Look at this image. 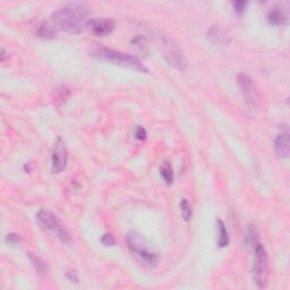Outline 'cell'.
Returning <instances> with one entry per match:
<instances>
[{"label":"cell","mask_w":290,"mask_h":290,"mask_svg":"<svg viewBox=\"0 0 290 290\" xmlns=\"http://www.w3.org/2000/svg\"><path fill=\"white\" fill-rule=\"evenodd\" d=\"M126 243L129 251L146 267H155L160 262V253L148 239L137 231H129L126 235Z\"/></svg>","instance_id":"3957f363"},{"label":"cell","mask_w":290,"mask_h":290,"mask_svg":"<svg viewBox=\"0 0 290 290\" xmlns=\"http://www.w3.org/2000/svg\"><path fill=\"white\" fill-rule=\"evenodd\" d=\"M282 131L274 140V150L279 158H287L290 153L289 131L287 126H282Z\"/></svg>","instance_id":"9c48e42d"},{"label":"cell","mask_w":290,"mask_h":290,"mask_svg":"<svg viewBox=\"0 0 290 290\" xmlns=\"http://www.w3.org/2000/svg\"><path fill=\"white\" fill-rule=\"evenodd\" d=\"M28 257L31 262V264L33 265V267L35 269V271L38 272L40 275H47L48 273V265L46 264V262H44L41 257L38 256L37 254L34 253H28Z\"/></svg>","instance_id":"5bb4252c"},{"label":"cell","mask_w":290,"mask_h":290,"mask_svg":"<svg viewBox=\"0 0 290 290\" xmlns=\"http://www.w3.org/2000/svg\"><path fill=\"white\" fill-rule=\"evenodd\" d=\"M161 52L162 56L166 58V60L171 66L179 70H185L187 68V59L181 51V49L178 47V44L166 35L161 37Z\"/></svg>","instance_id":"8992f818"},{"label":"cell","mask_w":290,"mask_h":290,"mask_svg":"<svg viewBox=\"0 0 290 290\" xmlns=\"http://www.w3.org/2000/svg\"><path fill=\"white\" fill-rule=\"evenodd\" d=\"M237 81L239 90L242 92L248 108L251 110H256L258 108V100H260V98H258V92L253 79L248 75L242 73L238 75Z\"/></svg>","instance_id":"52a82bcc"},{"label":"cell","mask_w":290,"mask_h":290,"mask_svg":"<svg viewBox=\"0 0 290 290\" xmlns=\"http://www.w3.org/2000/svg\"><path fill=\"white\" fill-rule=\"evenodd\" d=\"M146 131L144 128H143L142 126H137L136 129H135V137L137 138V140H140V141H144L146 140Z\"/></svg>","instance_id":"ffe728a7"},{"label":"cell","mask_w":290,"mask_h":290,"mask_svg":"<svg viewBox=\"0 0 290 290\" xmlns=\"http://www.w3.org/2000/svg\"><path fill=\"white\" fill-rule=\"evenodd\" d=\"M289 21V12L283 6L276 5L267 13V22L272 25H284Z\"/></svg>","instance_id":"8fae6325"},{"label":"cell","mask_w":290,"mask_h":290,"mask_svg":"<svg viewBox=\"0 0 290 290\" xmlns=\"http://www.w3.org/2000/svg\"><path fill=\"white\" fill-rule=\"evenodd\" d=\"M88 8L83 3H69L52 13L56 28L68 33H81L88 25Z\"/></svg>","instance_id":"6da1fadb"},{"label":"cell","mask_w":290,"mask_h":290,"mask_svg":"<svg viewBox=\"0 0 290 290\" xmlns=\"http://www.w3.org/2000/svg\"><path fill=\"white\" fill-rule=\"evenodd\" d=\"M217 242L219 247H226L227 245L229 244V236H228V231H227L226 225L224 224L222 220H217Z\"/></svg>","instance_id":"9a60e30c"},{"label":"cell","mask_w":290,"mask_h":290,"mask_svg":"<svg viewBox=\"0 0 290 290\" xmlns=\"http://www.w3.org/2000/svg\"><path fill=\"white\" fill-rule=\"evenodd\" d=\"M247 243L251 246L254 255L253 260V276L258 288H265L269 278V260L267 254L258 238V233L255 226H249Z\"/></svg>","instance_id":"7a4b0ae2"},{"label":"cell","mask_w":290,"mask_h":290,"mask_svg":"<svg viewBox=\"0 0 290 290\" xmlns=\"http://www.w3.org/2000/svg\"><path fill=\"white\" fill-rule=\"evenodd\" d=\"M66 278L68 279L69 281H71V282H78V275H77V273H76V271H68L66 273Z\"/></svg>","instance_id":"7402d4cb"},{"label":"cell","mask_w":290,"mask_h":290,"mask_svg":"<svg viewBox=\"0 0 290 290\" xmlns=\"http://www.w3.org/2000/svg\"><path fill=\"white\" fill-rule=\"evenodd\" d=\"M247 2H243V0H238V2H234L233 3V6H234V10L235 12L237 13L238 15H243L245 11H246V7H247Z\"/></svg>","instance_id":"ac0fdd59"},{"label":"cell","mask_w":290,"mask_h":290,"mask_svg":"<svg viewBox=\"0 0 290 290\" xmlns=\"http://www.w3.org/2000/svg\"><path fill=\"white\" fill-rule=\"evenodd\" d=\"M208 39L214 44H228L230 42V37L226 33V31L220 29L219 26H212L208 31Z\"/></svg>","instance_id":"7c38bea8"},{"label":"cell","mask_w":290,"mask_h":290,"mask_svg":"<svg viewBox=\"0 0 290 290\" xmlns=\"http://www.w3.org/2000/svg\"><path fill=\"white\" fill-rule=\"evenodd\" d=\"M6 56H7V52H6L5 49L3 48V49H2V61H5Z\"/></svg>","instance_id":"603a6c76"},{"label":"cell","mask_w":290,"mask_h":290,"mask_svg":"<svg viewBox=\"0 0 290 290\" xmlns=\"http://www.w3.org/2000/svg\"><path fill=\"white\" fill-rule=\"evenodd\" d=\"M37 221L39 226L41 227L44 231L55 236V237L61 240L62 243H71V237L68 230L65 228L60 220L58 219L52 212L47 211V210H41V211H39V213L37 214Z\"/></svg>","instance_id":"5b68a950"},{"label":"cell","mask_w":290,"mask_h":290,"mask_svg":"<svg viewBox=\"0 0 290 290\" xmlns=\"http://www.w3.org/2000/svg\"><path fill=\"white\" fill-rule=\"evenodd\" d=\"M67 159H68V154H67V149L65 146V143L60 137H58L57 142L55 143V146H53L52 157H51L52 171L60 172L64 170L67 164Z\"/></svg>","instance_id":"ba28073f"},{"label":"cell","mask_w":290,"mask_h":290,"mask_svg":"<svg viewBox=\"0 0 290 290\" xmlns=\"http://www.w3.org/2000/svg\"><path fill=\"white\" fill-rule=\"evenodd\" d=\"M93 56L99 58L101 60L111 62L114 65H119L123 67H128V68L135 69L142 73H146L148 69L143 65V62L136 58L135 56L128 55V53H124L120 51L113 50V49L98 47L92 51Z\"/></svg>","instance_id":"277c9868"},{"label":"cell","mask_w":290,"mask_h":290,"mask_svg":"<svg viewBox=\"0 0 290 290\" xmlns=\"http://www.w3.org/2000/svg\"><path fill=\"white\" fill-rule=\"evenodd\" d=\"M21 242V237L20 235L17 234H8L6 237V243L10 244H19Z\"/></svg>","instance_id":"44dd1931"},{"label":"cell","mask_w":290,"mask_h":290,"mask_svg":"<svg viewBox=\"0 0 290 290\" xmlns=\"http://www.w3.org/2000/svg\"><path fill=\"white\" fill-rule=\"evenodd\" d=\"M93 33L99 35V37H106L114 31L115 23L114 21L107 19H94L88 22Z\"/></svg>","instance_id":"30bf717a"},{"label":"cell","mask_w":290,"mask_h":290,"mask_svg":"<svg viewBox=\"0 0 290 290\" xmlns=\"http://www.w3.org/2000/svg\"><path fill=\"white\" fill-rule=\"evenodd\" d=\"M180 211L182 214V218H184L185 221H189L191 219V216H193V211H191V207L188 201L186 199H182L180 202Z\"/></svg>","instance_id":"e0dca14e"},{"label":"cell","mask_w":290,"mask_h":290,"mask_svg":"<svg viewBox=\"0 0 290 290\" xmlns=\"http://www.w3.org/2000/svg\"><path fill=\"white\" fill-rule=\"evenodd\" d=\"M160 175H161L162 179L166 181L167 185H171L173 181V170L171 164L168 161L162 162L161 167H160Z\"/></svg>","instance_id":"2e32d148"},{"label":"cell","mask_w":290,"mask_h":290,"mask_svg":"<svg viewBox=\"0 0 290 290\" xmlns=\"http://www.w3.org/2000/svg\"><path fill=\"white\" fill-rule=\"evenodd\" d=\"M58 34V30L56 25L49 24V23H41L37 30H35V35L41 39H53L56 38Z\"/></svg>","instance_id":"4fadbf2b"},{"label":"cell","mask_w":290,"mask_h":290,"mask_svg":"<svg viewBox=\"0 0 290 290\" xmlns=\"http://www.w3.org/2000/svg\"><path fill=\"white\" fill-rule=\"evenodd\" d=\"M101 243L105 245V246H114V245L116 244V239L115 237L111 234L109 233H107L105 234L104 236H102V238H101Z\"/></svg>","instance_id":"d6986e66"}]
</instances>
